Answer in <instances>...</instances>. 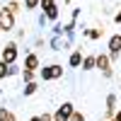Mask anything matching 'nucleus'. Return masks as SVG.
Instances as JSON below:
<instances>
[{"instance_id": "nucleus-8", "label": "nucleus", "mask_w": 121, "mask_h": 121, "mask_svg": "<svg viewBox=\"0 0 121 121\" xmlns=\"http://www.w3.org/2000/svg\"><path fill=\"white\" fill-rule=\"evenodd\" d=\"M51 46H53V51H63V48H65L68 44H65V39L60 36V34H56V36L51 39Z\"/></svg>"}, {"instance_id": "nucleus-16", "label": "nucleus", "mask_w": 121, "mask_h": 121, "mask_svg": "<svg viewBox=\"0 0 121 121\" xmlns=\"http://www.w3.org/2000/svg\"><path fill=\"white\" fill-rule=\"evenodd\" d=\"M46 19H58V7L48 10V12H46Z\"/></svg>"}, {"instance_id": "nucleus-1", "label": "nucleus", "mask_w": 121, "mask_h": 121, "mask_svg": "<svg viewBox=\"0 0 121 121\" xmlns=\"http://www.w3.org/2000/svg\"><path fill=\"white\" fill-rule=\"evenodd\" d=\"M75 114V107L70 104V102H65V104H60L58 109H56V114H53V121H70V116Z\"/></svg>"}, {"instance_id": "nucleus-7", "label": "nucleus", "mask_w": 121, "mask_h": 121, "mask_svg": "<svg viewBox=\"0 0 121 121\" xmlns=\"http://www.w3.org/2000/svg\"><path fill=\"white\" fill-rule=\"evenodd\" d=\"M68 65L70 68H78V65H82V51H73L68 58Z\"/></svg>"}, {"instance_id": "nucleus-2", "label": "nucleus", "mask_w": 121, "mask_h": 121, "mask_svg": "<svg viewBox=\"0 0 121 121\" xmlns=\"http://www.w3.org/2000/svg\"><path fill=\"white\" fill-rule=\"evenodd\" d=\"M39 75H41V80H58L60 75H63V68L53 63V65H48V68H41Z\"/></svg>"}, {"instance_id": "nucleus-15", "label": "nucleus", "mask_w": 121, "mask_h": 121, "mask_svg": "<svg viewBox=\"0 0 121 121\" xmlns=\"http://www.w3.org/2000/svg\"><path fill=\"white\" fill-rule=\"evenodd\" d=\"M22 78H24V85H27V82H32V78H34V70H22Z\"/></svg>"}, {"instance_id": "nucleus-9", "label": "nucleus", "mask_w": 121, "mask_h": 121, "mask_svg": "<svg viewBox=\"0 0 121 121\" xmlns=\"http://www.w3.org/2000/svg\"><path fill=\"white\" fill-rule=\"evenodd\" d=\"M95 65H97V56H85L82 58V68L85 70H92Z\"/></svg>"}, {"instance_id": "nucleus-5", "label": "nucleus", "mask_w": 121, "mask_h": 121, "mask_svg": "<svg viewBox=\"0 0 121 121\" xmlns=\"http://www.w3.org/2000/svg\"><path fill=\"white\" fill-rule=\"evenodd\" d=\"M3 63H7V65H12L15 60H17V44H7L5 48H3Z\"/></svg>"}, {"instance_id": "nucleus-14", "label": "nucleus", "mask_w": 121, "mask_h": 121, "mask_svg": "<svg viewBox=\"0 0 121 121\" xmlns=\"http://www.w3.org/2000/svg\"><path fill=\"white\" fill-rule=\"evenodd\" d=\"M41 7L48 12V10H53V7H56V0H41Z\"/></svg>"}, {"instance_id": "nucleus-19", "label": "nucleus", "mask_w": 121, "mask_h": 121, "mask_svg": "<svg viewBox=\"0 0 121 121\" xmlns=\"http://www.w3.org/2000/svg\"><path fill=\"white\" fill-rule=\"evenodd\" d=\"M17 73H19V68H17L15 63H12V65H10V68H7V75H17Z\"/></svg>"}, {"instance_id": "nucleus-24", "label": "nucleus", "mask_w": 121, "mask_h": 121, "mask_svg": "<svg viewBox=\"0 0 121 121\" xmlns=\"http://www.w3.org/2000/svg\"><path fill=\"white\" fill-rule=\"evenodd\" d=\"M29 121H41V116H34V119H29Z\"/></svg>"}, {"instance_id": "nucleus-25", "label": "nucleus", "mask_w": 121, "mask_h": 121, "mask_svg": "<svg viewBox=\"0 0 121 121\" xmlns=\"http://www.w3.org/2000/svg\"><path fill=\"white\" fill-rule=\"evenodd\" d=\"M112 121H114V119H112Z\"/></svg>"}, {"instance_id": "nucleus-13", "label": "nucleus", "mask_w": 121, "mask_h": 121, "mask_svg": "<svg viewBox=\"0 0 121 121\" xmlns=\"http://www.w3.org/2000/svg\"><path fill=\"white\" fill-rule=\"evenodd\" d=\"M34 92H36V82H27L24 85V95L29 97V95H34Z\"/></svg>"}, {"instance_id": "nucleus-3", "label": "nucleus", "mask_w": 121, "mask_h": 121, "mask_svg": "<svg viewBox=\"0 0 121 121\" xmlns=\"http://www.w3.org/2000/svg\"><path fill=\"white\" fill-rule=\"evenodd\" d=\"M121 56V34H114L109 39V60H116Z\"/></svg>"}, {"instance_id": "nucleus-4", "label": "nucleus", "mask_w": 121, "mask_h": 121, "mask_svg": "<svg viewBox=\"0 0 121 121\" xmlns=\"http://www.w3.org/2000/svg\"><path fill=\"white\" fill-rule=\"evenodd\" d=\"M15 27V15L7 10H0V32H10Z\"/></svg>"}, {"instance_id": "nucleus-21", "label": "nucleus", "mask_w": 121, "mask_h": 121, "mask_svg": "<svg viewBox=\"0 0 121 121\" xmlns=\"http://www.w3.org/2000/svg\"><path fill=\"white\" fill-rule=\"evenodd\" d=\"M41 121H53V116H51V114H44V116H41Z\"/></svg>"}, {"instance_id": "nucleus-23", "label": "nucleus", "mask_w": 121, "mask_h": 121, "mask_svg": "<svg viewBox=\"0 0 121 121\" xmlns=\"http://www.w3.org/2000/svg\"><path fill=\"white\" fill-rule=\"evenodd\" d=\"M114 22H119V24H121V12H116V17H114Z\"/></svg>"}, {"instance_id": "nucleus-12", "label": "nucleus", "mask_w": 121, "mask_h": 121, "mask_svg": "<svg viewBox=\"0 0 121 121\" xmlns=\"http://www.w3.org/2000/svg\"><path fill=\"white\" fill-rule=\"evenodd\" d=\"M39 5H41V0H24V7L27 10H36Z\"/></svg>"}, {"instance_id": "nucleus-18", "label": "nucleus", "mask_w": 121, "mask_h": 121, "mask_svg": "<svg viewBox=\"0 0 121 121\" xmlns=\"http://www.w3.org/2000/svg\"><path fill=\"white\" fill-rule=\"evenodd\" d=\"M5 10H7V12H12V15H15V12H17V10H19V5H17V3H10V5L5 7Z\"/></svg>"}, {"instance_id": "nucleus-20", "label": "nucleus", "mask_w": 121, "mask_h": 121, "mask_svg": "<svg viewBox=\"0 0 121 121\" xmlns=\"http://www.w3.org/2000/svg\"><path fill=\"white\" fill-rule=\"evenodd\" d=\"M70 121H85V116H82V114H80V112H75L73 116H70Z\"/></svg>"}, {"instance_id": "nucleus-11", "label": "nucleus", "mask_w": 121, "mask_h": 121, "mask_svg": "<svg viewBox=\"0 0 121 121\" xmlns=\"http://www.w3.org/2000/svg\"><path fill=\"white\" fill-rule=\"evenodd\" d=\"M87 39H99V36H102V29H90V32H82Z\"/></svg>"}, {"instance_id": "nucleus-17", "label": "nucleus", "mask_w": 121, "mask_h": 121, "mask_svg": "<svg viewBox=\"0 0 121 121\" xmlns=\"http://www.w3.org/2000/svg\"><path fill=\"white\" fill-rule=\"evenodd\" d=\"M7 68H10V65H7V63H3V60H0V78H5V75H7Z\"/></svg>"}, {"instance_id": "nucleus-10", "label": "nucleus", "mask_w": 121, "mask_h": 121, "mask_svg": "<svg viewBox=\"0 0 121 121\" xmlns=\"http://www.w3.org/2000/svg\"><path fill=\"white\" fill-rule=\"evenodd\" d=\"M114 107H116V95H109L107 97V114H114Z\"/></svg>"}, {"instance_id": "nucleus-6", "label": "nucleus", "mask_w": 121, "mask_h": 121, "mask_svg": "<svg viewBox=\"0 0 121 121\" xmlns=\"http://www.w3.org/2000/svg\"><path fill=\"white\" fill-rule=\"evenodd\" d=\"M34 68H39V56L36 53H29L24 58V70H34Z\"/></svg>"}, {"instance_id": "nucleus-22", "label": "nucleus", "mask_w": 121, "mask_h": 121, "mask_svg": "<svg viewBox=\"0 0 121 121\" xmlns=\"http://www.w3.org/2000/svg\"><path fill=\"white\" fill-rule=\"evenodd\" d=\"M114 121H121V109H119V112L114 114Z\"/></svg>"}]
</instances>
